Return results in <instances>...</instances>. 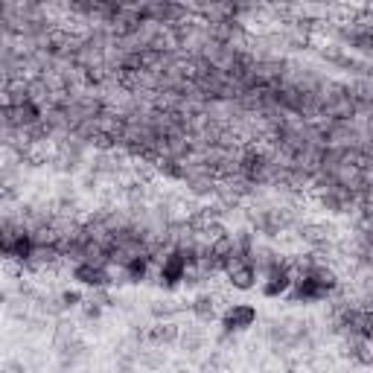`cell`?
Segmentation results:
<instances>
[{
  "instance_id": "cell-8",
  "label": "cell",
  "mask_w": 373,
  "mask_h": 373,
  "mask_svg": "<svg viewBox=\"0 0 373 373\" xmlns=\"http://www.w3.org/2000/svg\"><path fill=\"white\" fill-rule=\"evenodd\" d=\"M219 301H222L219 292H198L186 309L193 312V318L198 321V324H213V321L219 318Z\"/></svg>"
},
{
  "instance_id": "cell-4",
  "label": "cell",
  "mask_w": 373,
  "mask_h": 373,
  "mask_svg": "<svg viewBox=\"0 0 373 373\" xmlns=\"http://www.w3.org/2000/svg\"><path fill=\"white\" fill-rule=\"evenodd\" d=\"M257 306L251 303H231L225 312L219 315V324H222V332H233V335H239V332H248L254 324H257Z\"/></svg>"
},
{
  "instance_id": "cell-5",
  "label": "cell",
  "mask_w": 373,
  "mask_h": 373,
  "mask_svg": "<svg viewBox=\"0 0 373 373\" xmlns=\"http://www.w3.org/2000/svg\"><path fill=\"white\" fill-rule=\"evenodd\" d=\"M292 268L289 263H277V266H271L263 277H259V292H263V297H268V301H275V297H286V292L292 289Z\"/></svg>"
},
{
  "instance_id": "cell-6",
  "label": "cell",
  "mask_w": 373,
  "mask_h": 373,
  "mask_svg": "<svg viewBox=\"0 0 373 373\" xmlns=\"http://www.w3.org/2000/svg\"><path fill=\"white\" fill-rule=\"evenodd\" d=\"M286 297H289V303H297V306H309V303H321V301H327L330 292L321 286L318 280H312L309 275H297L292 280V289L286 292Z\"/></svg>"
},
{
  "instance_id": "cell-13",
  "label": "cell",
  "mask_w": 373,
  "mask_h": 373,
  "mask_svg": "<svg viewBox=\"0 0 373 373\" xmlns=\"http://www.w3.org/2000/svg\"><path fill=\"white\" fill-rule=\"evenodd\" d=\"M167 353H164V347H149L143 344L140 347V353H138V367L149 370V373H158V370H164L167 367Z\"/></svg>"
},
{
  "instance_id": "cell-17",
  "label": "cell",
  "mask_w": 373,
  "mask_h": 373,
  "mask_svg": "<svg viewBox=\"0 0 373 373\" xmlns=\"http://www.w3.org/2000/svg\"><path fill=\"white\" fill-rule=\"evenodd\" d=\"M175 373H195V370H190V367H178Z\"/></svg>"
},
{
  "instance_id": "cell-15",
  "label": "cell",
  "mask_w": 373,
  "mask_h": 373,
  "mask_svg": "<svg viewBox=\"0 0 373 373\" xmlns=\"http://www.w3.org/2000/svg\"><path fill=\"white\" fill-rule=\"evenodd\" d=\"M58 303L65 312H73V309H79L85 303V295L79 289H65V292H58Z\"/></svg>"
},
{
  "instance_id": "cell-11",
  "label": "cell",
  "mask_w": 373,
  "mask_h": 373,
  "mask_svg": "<svg viewBox=\"0 0 373 373\" xmlns=\"http://www.w3.org/2000/svg\"><path fill=\"white\" fill-rule=\"evenodd\" d=\"M120 268H122V280L131 283V286L146 283L149 275H152V263H149V257H131Z\"/></svg>"
},
{
  "instance_id": "cell-16",
  "label": "cell",
  "mask_w": 373,
  "mask_h": 373,
  "mask_svg": "<svg viewBox=\"0 0 373 373\" xmlns=\"http://www.w3.org/2000/svg\"><path fill=\"white\" fill-rule=\"evenodd\" d=\"M0 373H30V365L23 362V359H18V356H12V359H3Z\"/></svg>"
},
{
  "instance_id": "cell-10",
  "label": "cell",
  "mask_w": 373,
  "mask_h": 373,
  "mask_svg": "<svg viewBox=\"0 0 373 373\" xmlns=\"http://www.w3.org/2000/svg\"><path fill=\"white\" fill-rule=\"evenodd\" d=\"M341 356L350 359V365H356V367H370L373 365L370 341L356 339V335H344L341 339Z\"/></svg>"
},
{
  "instance_id": "cell-9",
  "label": "cell",
  "mask_w": 373,
  "mask_h": 373,
  "mask_svg": "<svg viewBox=\"0 0 373 373\" xmlns=\"http://www.w3.org/2000/svg\"><path fill=\"white\" fill-rule=\"evenodd\" d=\"M181 324L178 321H152L146 327V344L149 347H172L178 341Z\"/></svg>"
},
{
  "instance_id": "cell-2",
  "label": "cell",
  "mask_w": 373,
  "mask_h": 373,
  "mask_svg": "<svg viewBox=\"0 0 373 373\" xmlns=\"http://www.w3.org/2000/svg\"><path fill=\"white\" fill-rule=\"evenodd\" d=\"M184 275H186V257L184 251H167L164 259L158 263V286L164 292H175L178 286L184 283Z\"/></svg>"
},
{
  "instance_id": "cell-3",
  "label": "cell",
  "mask_w": 373,
  "mask_h": 373,
  "mask_svg": "<svg viewBox=\"0 0 373 373\" xmlns=\"http://www.w3.org/2000/svg\"><path fill=\"white\" fill-rule=\"evenodd\" d=\"M70 277L76 280L85 289H114L117 280H114V271L108 266H91V263H76L70 268Z\"/></svg>"
},
{
  "instance_id": "cell-7",
  "label": "cell",
  "mask_w": 373,
  "mask_h": 373,
  "mask_svg": "<svg viewBox=\"0 0 373 373\" xmlns=\"http://www.w3.org/2000/svg\"><path fill=\"white\" fill-rule=\"evenodd\" d=\"M175 344L181 347L184 356H204L210 350V335L204 332V327L190 324V327H181Z\"/></svg>"
},
{
  "instance_id": "cell-12",
  "label": "cell",
  "mask_w": 373,
  "mask_h": 373,
  "mask_svg": "<svg viewBox=\"0 0 373 373\" xmlns=\"http://www.w3.org/2000/svg\"><path fill=\"white\" fill-rule=\"evenodd\" d=\"M184 309L186 306L175 297H158V301L149 303V315H152V321H175Z\"/></svg>"
},
{
  "instance_id": "cell-14",
  "label": "cell",
  "mask_w": 373,
  "mask_h": 373,
  "mask_svg": "<svg viewBox=\"0 0 373 373\" xmlns=\"http://www.w3.org/2000/svg\"><path fill=\"white\" fill-rule=\"evenodd\" d=\"M79 312H82L85 324H99V321H103V315H105V309L99 306V303H94L91 297H85V303L79 306Z\"/></svg>"
},
{
  "instance_id": "cell-1",
  "label": "cell",
  "mask_w": 373,
  "mask_h": 373,
  "mask_svg": "<svg viewBox=\"0 0 373 373\" xmlns=\"http://www.w3.org/2000/svg\"><path fill=\"white\" fill-rule=\"evenodd\" d=\"M222 275L228 277V286H231V289H236V292H251L254 286L259 283V271L251 263V257H245L239 251L222 263Z\"/></svg>"
}]
</instances>
